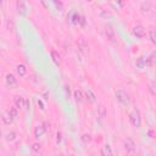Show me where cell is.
I'll use <instances>...</instances> for the list:
<instances>
[{
	"label": "cell",
	"instance_id": "cell-1",
	"mask_svg": "<svg viewBox=\"0 0 156 156\" xmlns=\"http://www.w3.org/2000/svg\"><path fill=\"white\" fill-rule=\"evenodd\" d=\"M129 122H130V124H132L133 127H136V128H139V127L141 126L140 111H139L136 107H134V108L130 111V113H129Z\"/></svg>",
	"mask_w": 156,
	"mask_h": 156
},
{
	"label": "cell",
	"instance_id": "cell-2",
	"mask_svg": "<svg viewBox=\"0 0 156 156\" xmlns=\"http://www.w3.org/2000/svg\"><path fill=\"white\" fill-rule=\"evenodd\" d=\"M115 96H116L117 101H118V102H121V104H122V105H124V106H127V105H129V104H130V96H129V94H128L127 91L122 90V89L116 90Z\"/></svg>",
	"mask_w": 156,
	"mask_h": 156
},
{
	"label": "cell",
	"instance_id": "cell-3",
	"mask_svg": "<svg viewBox=\"0 0 156 156\" xmlns=\"http://www.w3.org/2000/svg\"><path fill=\"white\" fill-rule=\"evenodd\" d=\"M132 32H133V35L134 37H136V38H144L145 35H146V32H145V28L141 26V24H135L134 27H133V29H132Z\"/></svg>",
	"mask_w": 156,
	"mask_h": 156
},
{
	"label": "cell",
	"instance_id": "cell-4",
	"mask_svg": "<svg viewBox=\"0 0 156 156\" xmlns=\"http://www.w3.org/2000/svg\"><path fill=\"white\" fill-rule=\"evenodd\" d=\"M123 146H124L126 151H127V152H129V154H133V152L135 151V149H136L135 143H134L130 138H126V139L123 140Z\"/></svg>",
	"mask_w": 156,
	"mask_h": 156
},
{
	"label": "cell",
	"instance_id": "cell-5",
	"mask_svg": "<svg viewBox=\"0 0 156 156\" xmlns=\"http://www.w3.org/2000/svg\"><path fill=\"white\" fill-rule=\"evenodd\" d=\"M46 123H41V124H38L37 127H35V129H34V136L35 138H40V136H43L44 134H45V132H46Z\"/></svg>",
	"mask_w": 156,
	"mask_h": 156
},
{
	"label": "cell",
	"instance_id": "cell-6",
	"mask_svg": "<svg viewBox=\"0 0 156 156\" xmlns=\"http://www.w3.org/2000/svg\"><path fill=\"white\" fill-rule=\"evenodd\" d=\"M5 82H6V85H7L9 88H16V87H17V79H16L15 76L11 74V73L6 74Z\"/></svg>",
	"mask_w": 156,
	"mask_h": 156
},
{
	"label": "cell",
	"instance_id": "cell-7",
	"mask_svg": "<svg viewBox=\"0 0 156 156\" xmlns=\"http://www.w3.org/2000/svg\"><path fill=\"white\" fill-rule=\"evenodd\" d=\"M83 98L88 101V102H95L96 101V96H95V94L90 90V89H85V91H84V95H83Z\"/></svg>",
	"mask_w": 156,
	"mask_h": 156
},
{
	"label": "cell",
	"instance_id": "cell-8",
	"mask_svg": "<svg viewBox=\"0 0 156 156\" xmlns=\"http://www.w3.org/2000/svg\"><path fill=\"white\" fill-rule=\"evenodd\" d=\"M15 107L16 108H20V110L26 107V99L22 98V96H20V95L15 96Z\"/></svg>",
	"mask_w": 156,
	"mask_h": 156
},
{
	"label": "cell",
	"instance_id": "cell-9",
	"mask_svg": "<svg viewBox=\"0 0 156 156\" xmlns=\"http://www.w3.org/2000/svg\"><path fill=\"white\" fill-rule=\"evenodd\" d=\"M77 45H78V50H79L83 55H85V54L88 52V44L85 43V40H84L83 38H80V39L77 41Z\"/></svg>",
	"mask_w": 156,
	"mask_h": 156
},
{
	"label": "cell",
	"instance_id": "cell-10",
	"mask_svg": "<svg viewBox=\"0 0 156 156\" xmlns=\"http://www.w3.org/2000/svg\"><path fill=\"white\" fill-rule=\"evenodd\" d=\"M105 35H106V38H107L108 40H111V41H115V40H116V34H115V30H113V28H112L111 26H107V27H106V29H105Z\"/></svg>",
	"mask_w": 156,
	"mask_h": 156
},
{
	"label": "cell",
	"instance_id": "cell-11",
	"mask_svg": "<svg viewBox=\"0 0 156 156\" xmlns=\"http://www.w3.org/2000/svg\"><path fill=\"white\" fill-rule=\"evenodd\" d=\"M100 155H101V156H113V152H112V149H111L110 144H105V145L101 147Z\"/></svg>",
	"mask_w": 156,
	"mask_h": 156
},
{
	"label": "cell",
	"instance_id": "cell-12",
	"mask_svg": "<svg viewBox=\"0 0 156 156\" xmlns=\"http://www.w3.org/2000/svg\"><path fill=\"white\" fill-rule=\"evenodd\" d=\"M1 119H2V122H4L5 124H11L12 121H13V118H12V116L9 113V111L2 112V115H1Z\"/></svg>",
	"mask_w": 156,
	"mask_h": 156
},
{
	"label": "cell",
	"instance_id": "cell-13",
	"mask_svg": "<svg viewBox=\"0 0 156 156\" xmlns=\"http://www.w3.org/2000/svg\"><path fill=\"white\" fill-rule=\"evenodd\" d=\"M16 71H17V73H18L20 77H24L26 73H27V68H26V66H24L23 63L17 65V66H16Z\"/></svg>",
	"mask_w": 156,
	"mask_h": 156
},
{
	"label": "cell",
	"instance_id": "cell-14",
	"mask_svg": "<svg viewBox=\"0 0 156 156\" xmlns=\"http://www.w3.org/2000/svg\"><path fill=\"white\" fill-rule=\"evenodd\" d=\"M135 66H136V68H144L145 66H146V58L145 57H143V56H140V57H138L136 58V61H135Z\"/></svg>",
	"mask_w": 156,
	"mask_h": 156
},
{
	"label": "cell",
	"instance_id": "cell-15",
	"mask_svg": "<svg viewBox=\"0 0 156 156\" xmlns=\"http://www.w3.org/2000/svg\"><path fill=\"white\" fill-rule=\"evenodd\" d=\"M51 58H52V61L55 62V65H60L61 63V57H60V55H58V52L57 51H55V50H52L51 51Z\"/></svg>",
	"mask_w": 156,
	"mask_h": 156
},
{
	"label": "cell",
	"instance_id": "cell-16",
	"mask_svg": "<svg viewBox=\"0 0 156 156\" xmlns=\"http://www.w3.org/2000/svg\"><path fill=\"white\" fill-rule=\"evenodd\" d=\"M140 9H141V11L145 13H147V12H150V10H151V2L150 1H144V2H141V6H140Z\"/></svg>",
	"mask_w": 156,
	"mask_h": 156
},
{
	"label": "cell",
	"instance_id": "cell-17",
	"mask_svg": "<svg viewBox=\"0 0 156 156\" xmlns=\"http://www.w3.org/2000/svg\"><path fill=\"white\" fill-rule=\"evenodd\" d=\"M73 98H74V100L77 101V102H82L83 101V93L80 91V90H74L73 91Z\"/></svg>",
	"mask_w": 156,
	"mask_h": 156
},
{
	"label": "cell",
	"instance_id": "cell-18",
	"mask_svg": "<svg viewBox=\"0 0 156 156\" xmlns=\"http://www.w3.org/2000/svg\"><path fill=\"white\" fill-rule=\"evenodd\" d=\"M17 10H18V12L21 13V15H24L26 13V4L23 2V1H18L17 2Z\"/></svg>",
	"mask_w": 156,
	"mask_h": 156
},
{
	"label": "cell",
	"instance_id": "cell-19",
	"mask_svg": "<svg viewBox=\"0 0 156 156\" xmlns=\"http://www.w3.org/2000/svg\"><path fill=\"white\" fill-rule=\"evenodd\" d=\"M80 15L78 13V12H73V16H72V22L74 23V24H78L79 22H80Z\"/></svg>",
	"mask_w": 156,
	"mask_h": 156
},
{
	"label": "cell",
	"instance_id": "cell-20",
	"mask_svg": "<svg viewBox=\"0 0 156 156\" xmlns=\"http://www.w3.org/2000/svg\"><path fill=\"white\" fill-rule=\"evenodd\" d=\"M98 113H99V116L101 117V118H104V117H106V108H105V106H99L98 107Z\"/></svg>",
	"mask_w": 156,
	"mask_h": 156
},
{
	"label": "cell",
	"instance_id": "cell-21",
	"mask_svg": "<svg viewBox=\"0 0 156 156\" xmlns=\"http://www.w3.org/2000/svg\"><path fill=\"white\" fill-rule=\"evenodd\" d=\"M7 111H9V113L12 116V118H13V119H15V118L17 117V115H18V111H17V108H16V107H10Z\"/></svg>",
	"mask_w": 156,
	"mask_h": 156
},
{
	"label": "cell",
	"instance_id": "cell-22",
	"mask_svg": "<svg viewBox=\"0 0 156 156\" xmlns=\"http://www.w3.org/2000/svg\"><path fill=\"white\" fill-rule=\"evenodd\" d=\"M82 141H83L84 144L90 143V141H91V136H90V134H83V135H82Z\"/></svg>",
	"mask_w": 156,
	"mask_h": 156
},
{
	"label": "cell",
	"instance_id": "cell-23",
	"mask_svg": "<svg viewBox=\"0 0 156 156\" xmlns=\"http://www.w3.org/2000/svg\"><path fill=\"white\" fill-rule=\"evenodd\" d=\"M149 34H150V40H151V43H152V44H155V43H156V38H155V30H154V29H151Z\"/></svg>",
	"mask_w": 156,
	"mask_h": 156
},
{
	"label": "cell",
	"instance_id": "cell-24",
	"mask_svg": "<svg viewBox=\"0 0 156 156\" xmlns=\"http://www.w3.org/2000/svg\"><path fill=\"white\" fill-rule=\"evenodd\" d=\"M6 139H7V140H15V139H16V133H15V132H11V133H9Z\"/></svg>",
	"mask_w": 156,
	"mask_h": 156
},
{
	"label": "cell",
	"instance_id": "cell-25",
	"mask_svg": "<svg viewBox=\"0 0 156 156\" xmlns=\"http://www.w3.org/2000/svg\"><path fill=\"white\" fill-rule=\"evenodd\" d=\"M147 135H149L151 139H154V138H155V132H154V129H149V130H147Z\"/></svg>",
	"mask_w": 156,
	"mask_h": 156
},
{
	"label": "cell",
	"instance_id": "cell-26",
	"mask_svg": "<svg viewBox=\"0 0 156 156\" xmlns=\"http://www.w3.org/2000/svg\"><path fill=\"white\" fill-rule=\"evenodd\" d=\"M40 147H41V145H40V144H38V143L33 144V150H34V151H39V150H40Z\"/></svg>",
	"mask_w": 156,
	"mask_h": 156
},
{
	"label": "cell",
	"instance_id": "cell-27",
	"mask_svg": "<svg viewBox=\"0 0 156 156\" xmlns=\"http://www.w3.org/2000/svg\"><path fill=\"white\" fill-rule=\"evenodd\" d=\"M149 90H150L151 95H155V90H154V82H151V84L149 85Z\"/></svg>",
	"mask_w": 156,
	"mask_h": 156
},
{
	"label": "cell",
	"instance_id": "cell-28",
	"mask_svg": "<svg viewBox=\"0 0 156 156\" xmlns=\"http://www.w3.org/2000/svg\"><path fill=\"white\" fill-rule=\"evenodd\" d=\"M56 143L57 144L61 143V132H57V134H56Z\"/></svg>",
	"mask_w": 156,
	"mask_h": 156
},
{
	"label": "cell",
	"instance_id": "cell-29",
	"mask_svg": "<svg viewBox=\"0 0 156 156\" xmlns=\"http://www.w3.org/2000/svg\"><path fill=\"white\" fill-rule=\"evenodd\" d=\"M66 93H67V96L69 98V87H66Z\"/></svg>",
	"mask_w": 156,
	"mask_h": 156
},
{
	"label": "cell",
	"instance_id": "cell-30",
	"mask_svg": "<svg viewBox=\"0 0 156 156\" xmlns=\"http://www.w3.org/2000/svg\"><path fill=\"white\" fill-rule=\"evenodd\" d=\"M0 136H1V130H0Z\"/></svg>",
	"mask_w": 156,
	"mask_h": 156
},
{
	"label": "cell",
	"instance_id": "cell-31",
	"mask_svg": "<svg viewBox=\"0 0 156 156\" xmlns=\"http://www.w3.org/2000/svg\"><path fill=\"white\" fill-rule=\"evenodd\" d=\"M94 156H98V155H94Z\"/></svg>",
	"mask_w": 156,
	"mask_h": 156
},
{
	"label": "cell",
	"instance_id": "cell-32",
	"mask_svg": "<svg viewBox=\"0 0 156 156\" xmlns=\"http://www.w3.org/2000/svg\"><path fill=\"white\" fill-rule=\"evenodd\" d=\"M72 156H74V155H72Z\"/></svg>",
	"mask_w": 156,
	"mask_h": 156
}]
</instances>
